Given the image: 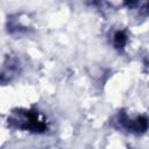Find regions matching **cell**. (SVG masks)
Wrapping results in <instances>:
<instances>
[{
	"mask_svg": "<svg viewBox=\"0 0 149 149\" xmlns=\"http://www.w3.org/2000/svg\"><path fill=\"white\" fill-rule=\"evenodd\" d=\"M126 40H127V37L122 31H118L114 35V43H115V45L118 48H122L125 45V43H126Z\"/></svg>",
	"mask_w": 149,
	"mask_h": 149,
	"instance_id": "1",
	"label": "cell"
}]
</instances>
